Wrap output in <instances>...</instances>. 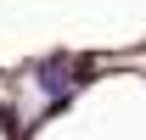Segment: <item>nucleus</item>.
<instances>
[{
  "mask_svg": "<svg viewBox=\"0 0 146 140\" xmlns=\"http://www.w3.org/2000/svg\"><path fill=\"white\" fill-rule=\"evenodd\" d=\"M79 79H84V62L79 56H68V51H56V56H45V62H34V84L51 95V101H68L73 90H79Z\"/></svg>",
  "mask_w": 146,
  "mask_h": 140,
  "instance_id": "f257e3e1",
  "label": "nucleus"
}]
</instances>
